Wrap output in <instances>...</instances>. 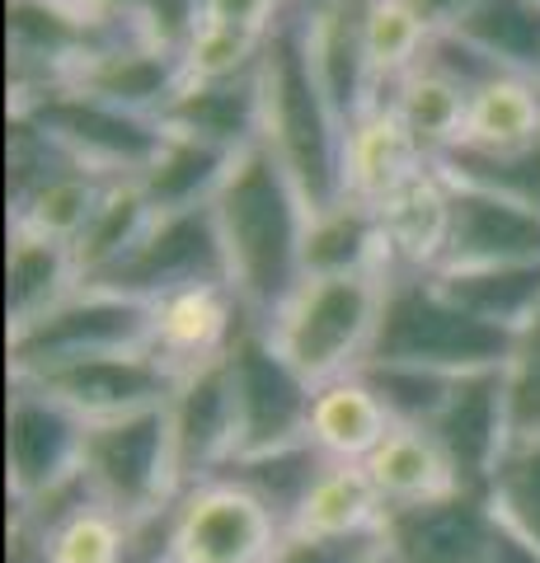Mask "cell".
I'll list each match as a JSON object with an SVG mask.
<instances>
[{"label": "cell", "mask_w": 540, "mask_h": 563, "mask_svg": "<svg viewBox=\"0 0 540 563\" xmlns=\"http://www.w3.org/2000/svg\"><path fill=\"white\" fill-rule=\"evenodd\" d=\"M14 113L38 122L62 151H71L85 169L103 174V179H136L165 141L161 118L128 113L118 103L71 90V85H43Z\"/></svg>", "instance_id": "cell-7"}, {"label": "cell", "mask_w": 540, "mask_h": 563, "mask_svg": "<svg viewBox=\"0 0 540 563\" xmlns=\"http://www.w3.org/2000/svg\"><path fill=\"white\" fill-rule=\"evenodd\" d=\"M136 347H151V306L103 287H80L33 324L10 329V376H43Z\"/></svg>", "instance_id": "cell-6"}, {"label": "cell", "mask_w": 540, "mask_h": 563, "mask_svg": "<svg viewBox=\"0 0 540 563\" xmlns=\"http://www.w3.org/2000/svg\"><path fill=\"white\" fill-rule=\"evenodd\" d=\"M245 324H250V314L225 282L184 287L174 296L151 301V352L165 366H174L179 376H188L198 366L225 357Z\"/></svg>", "instance_id": "cell-17"}, {"label": "cell", "mask_w": 540, "mask_h": 563, "mask_svg": "<svg viewBox=\"0 0 540 563\" xmlns=\"http://www.w3.org/2000/svg\"><path fill=\"white\" fill-rule=\"evenodd\" d=\"M57 85H71V90L103 99V103H118V109H128V113L161 118L165 103L179 95V85H184V57L146 43L142 33H128V38L90 52V57L66 70V80H57Z\"/></svg>", "instance_id": "cell-18"}, {"label": "cell", "mask_w": 540, "mask_h": 563, "mask_svg": "<svg viewBox=\"0 0 540 563\" xmlns=\"http://www.w3.org/2000/svg\"><path fill=\"white\" fill-rule=\"evenodd\" d=\"M386 268V231L381 211L362 198H343L324 211H310L306 225V277L381 273Z\"/></svg>", "instance_id": "cell-27"}, {"label": "cell", "mask_w": 540, "mask_h": 563, "mask_svg": "<svg viewBox=\"0 0 540 563\" xmlns=\"http://www.w3.org/2000/svg\"><path fill=\"white\" fill-rule=\"evenodd\" d=\"M80 268L71 244L10 231V254H5V320L10 329L33 324L52 306H62L71 291H80Z\"/></svg>", "instance_id": "cell-26"}, {"label": "cell", "mask_w": 540, "mask_h": 563, "mask_svg": "<svg viewBox=\"0 0 540 563\" xmlns=\"http://www.w3.org/2000/svg\"><path fill=\"white\" fill-rule=\"evenodd\" d=\"M207 20V0H136V29H142V38L165 47V52H179L188 38L202 29Z\"/></svg>", "instance_id": "cell-43"}, {"label": "cell", "mask_w": 540, "mask_h": 563, "mask_svg": "<svg viewBox=\"0 0 540 563\" xmlns=\"http://www.w3.org/2000/svg\"><path fill=\"white\" fill-rule=\"evenodd\" d=\"M264 43L268 33H250V29H231V24H207L188 38L184 47V80H235L250 76L264 62Z\"/></svg>", "instance_id": "cell-40"}, {"label": "cell", "mask_w": 540, "mask_h": 563, "mask_svg": "<svg viewBox=\"0 0 540 563\" xmlns=\"http://www.w3.org/2000/svg\"><path fill=\"white\" fill-rule=\"evenodd\" d=\"M484 563H540V550H536L531 540H521L517 531H508V526L498 521L494 544H489V554H484Z\"/></svg>", "instance_id": "cell-48"}, {"label": "cell", "mask_w": 540, "mask_h": 563, "mask_svg": "<svg viewBox=\"0 0 540 563\" xmlns=\"http://www.w3.org/2000/svg\"><path fill=\"white\" fill-rule=\"evenodd\" d=\"M423 66L428 70H438V76H447L456 90L465 95H480L484 85H494L503 76H513V70H503L489 52L475 47L470 38H461L456 29H442V33H432L428 38V52H423Z\"/></svg>", "instance_id": "cell-42"}, {"label": "cell", "mask_w": 540, "mask_h": 563, "mask_svg": "<svg viewBox=\"0 0 540 563\" xmlns=\"http://www.w3.org/2000/svg\"><path fill=\"white\" fill-rule=\"evenodd\" d=\"M540 132V80L527 76H503L494 85H484L480 95H470L465 109V132L456 146H521Z\"/></svg>", "instance_id": "cell-36"}, {"label": "cell", "mask_w": 540, "mask_h": 563, "mask_svg": "<svg viewBox=\"0 0 540 563\" xmlns=\"http://www.w3.org/2000/svg\"><path fill=\"white\" fill-rule=\"evenodd\" d=\"M381 521H386V503L372 488L367 470L348 461H324L316 484L306 488L301 507L291 512L287 531L316 540H357V536H381Z\"/></svg>", "instance_id": "cell-24"}, {"label": "cell", "mask_w": 540, "mask_h": 563, "mask_svg": "<svg viewBox=\"0 0 540 563\" xmlns=\"http://www.w3.org/2000/svg\"><path fill=\"white\" fill-rule=\"evenodd\" d=\"M225 362H231V390H235V455L306 442L316 385L277 352L268 329L250 320L235 333Z\"/></svg>", "instance_id": "cell-9"}, {"label": "cell", "mask_w": 540, "mask_h": 563, "mask_svg": "<svg viewBox=\"0 0 540 563\" xmlns=\"http://www.w3.org/2000/svg\"><path fill=\"white\" fill-rule=\"evenodd\" d=\"M109 184L113 179H103V174L85 169V165L52 174L43 188H33L29 198L14 207L10 231H29V235H43V240H57V244H76L80 231L90 225L99 198L109 192Z\"/></svg>", "instance_id": "cell-32"}, {"label": "cell", "mask_w": 540, "mask_h": 563, "mask_svg": "<svg viewBox=\"0 0 540 563\" xmlns=\"http://www.w3.org/2000/svg\"><path fill=\"white\" fill-rule=\"evenodd\" d=\"M357 376L372 385V395L381 399L395 428H432V418L442 413L451 385H456V376L405 362H362Z\"/></svg>", "instance_id": "cell-38"}, {"label": "cell", "mask_w": 540, "mask_h": 563, "mask_svg": "<svg viewBox=\"0 0 540 563\" xmlns=\"http://www.w3.org/2000/svg\"><path fill=\"white\" fill-rule=\"evenodd\" d=\"M376 109H390L399 122H405V132L423 146L432 161L456 146L461 132H465V109H470V95L456 90L447 76H438V70L428 66H414L405 80L395 85V90L376 103ZM372 113V109H367Z\"/></svg>", "instance_id": "cell-30"}, {"label": "cell", "mask_w": 540, "mask_h": 563, "mask_svg": "<svg viewBox=\"0 0 540 563\" xmlns=\"http://www.w3.org/2000/svg\"><path fill=\"white\" fill-rule=\"evenodd\" d=\"M161 128L198 136L207 146H221L231 155L258 146L264 141V85H258V70L235 80H184L179 95L165 103Z\"/></svg>", "instance_id": "cell-21"}, {"label": "cell", "mask_w": 540, "mask_h": 563, "mask_svg": "<svg viewBox=\"0 0 540 563\" xmlns=\"http://www.w3.org/2000/svg\"><path fill=\"white\" fill-rule=\"evenodd\" d=\"M357 563H399V559H395V554L386 550V544H381V540H376V544H372V550H367V554H362Z\"/></svg>", "instance_id": "cell-50"}, {"label": "cell", "mask_w": 540, "mask_h": 563, "mask_svg": "<svg viewBox=\"0 0 540 563\" xmlns=\"http://www.w3.org/2000/svg\"><path fill=\"white\" fill-rule=\"evenodd\" d=\"M503 395H508V432L513 442L540 437V314L517 329L513 357L503 366Z\"/></svg>", "instance_id": "cell-41"}, {"label": "cell", "mask_w": 540, "mask_h": 563, "mask_svg": "<svg viewBox=\"0 0 540 563\" xmlns=\"http://www.w3.org/2000/svg\"><path fill=\"white\" fill-rule=\"evenodd\" d=\"M14 517L38 531L47 563H123L128 554V517L103 507L85 474L52 488L38 503L14 507Z\"/></svg>", "instance_id": "cell-19"}, {"label": "cell", "mask_w": 540, "mask_h": 563, "mask_svg": "<svg viewBox=\"0 0 540 563\" xmlns=\"http://www.w3.org/2000/svg\"><path fill=\"white\" fill-rule=\"evenodd\" d=\"M225 282V250H221V231H217V211L207 207H188V211H165L151 217L142 240L113 263L109 273H99L85 287H103L118 296H136V301H161L184 287H212Z\"/></svg>", "instance_id": "cell-8"}, {"label": "cell", "mask_w": 540, "mask_h": 563, "mask_svg": "<svg viewBox=\"0 0 540 563\" xmlns=\"http://www.w3.org/2000/svg\"><path fill=\"white\" fill-rule=\"evenodd\" d=\"M231 165H235L231 151L207 146V141H198V136H184V132L165 128L161 151H155V161L142 174H136V184H142L155 217H165V211L207 207L217 198V188L225 184Z\"/></svg>", "instance_id": "cell-28"}, {"label": "cell", "mask_w": 540, "mask_h": 563, "mask_svg": "<svg viewBox=\"0 0 540 563\" xmlns=\"http://www.w3.org/2000/svg\"><path fill=\"white\" fill-rule=\"evenodd\" d=\"M264 146L287 165L310 211L343 202V118L334 113L310 62V10L291 5L277 14L264 43Z\"/></svg>", "instance_id": "cell-2"}, {"label": "cell", "mask_w": 540, "mask_h": 563, "mask_svg": "<svg viewBox=\"0 0 540 563\" xmlns=\"http://www.w3.org/2000/svg\"><path fill=\"white\" fill-rule=\"evenodd\" d=\"M376 314H381V273L306 277L268 324V339L310 385H320L357 372L367 362Z\"/></svg>", "instance_id": "cell-4"}, {"label": "cell", "mask_w": 540, "mask_h": 563, "mask_svg": "<svg viewBox=\"0 0 540 563\" xmlns=\"http://www.w3.org/2000/svg\"><path fill=\"white\" fill-rule=\"evenodd\" d=\"M14 380H33L38 390L62 399L66 409L80 413L85 422H103V418H123V413H142V409H165L184 376L174 372V366H165L151 347H136V352L85 357L71 366H57V372L14 376Z\"/></svg>", "instance_id": "cell-12"}, {"label": "cell", "mask_w": 540, "mask_h": 563, "mask_svg": "<svg viewBox=\"0 0 540 563\" xmlns=\"http://www.w3.org/2000/svg\"><path fill=\"white\" fill-rule=\"evenodd\" d=\"M85 422L62 399H52L33 380L10 376V409H5V474L10 503L29 507L47 498L52 488L71 484L85 455Z\"/></svg>", "instance_id": "cell-10"}, {"label": "cell", "mask_w": 540, "mask_h": 563, "mask_svg": "<svg viewBox=\"0 0 540 563\" xmlns=\"http://www.w3.org/2000/svg\"><path fill=\"white\" fill-rule=\"evenodd\" d=\"M540 258V211L447 179V240L432 273Z\"/></svg>", "instance_id": "cell-15"}, {"label": "cell", "mask_w": 540, "mask_h": 563, "mask_svg": "<svg viewBox=\"0 0 540 563\" xmlns=\"http://www.w3.org/2000/svg\"><path fill=\"white\" fill-rule=\"evenodd\" d=\"M291 0H207V24H231L250 33H268Z\"/></svg>", "instance_id": "cell-45"}, {"label": "cell", "mask_w": 540, "mask_h": 563, "mask_svg": "<svg viewBox=\"0 0 540 563\" xmlns=\"http://www.w3.org/2000/svg\"><path fill=\"white\" fill-rule=\"evenodd\" d=\"M296 5H306V10H316V5H324V0H296Z\"/></svg>", "instance_id": "cell-51"}, {"label": "cell", "mask_w": 540, "mask_h": 563, "mask_svg": "<svg viewBox=\"0 0 540 563\" xmlns=\"http://www.w3.org/2000/svg\"><path fill=\"white\" fill-rule=\"evenodd\" d=\"M169 413V442H174V470L179 484L194 488L202 479L231 465L235 455V390H231V362L217 357L188 372L179 390L165 404Z\"/></svg>", "instance_id": "cell-14"}, {"label": "cell", "mask_w": 540, "mask_h": 563, "mask_svg": "<svg viewBox=\"0 0 540 563\" xmlns=\"http://www.w3.org/2000/svg\"><path fill=\"white\" fill-rule=\"evenodd\" d=\"M277 540L283 521L231 479H202L174 503V563H264Z\"/></svg>", "instance_id": "cell-11"}, {"label": "cell", "mask_w": 540, "mask_h": 563, "mask_svg": "<svg viewBox=\"0 0 540 563\" xmlns=\"http://www.w3.org/2000/svg\"><path fill=\"white\" fill-rule=\"evenodd\" d=\"M456 33L489 52L503 70L540 80V0H480Z\"/></svg>", "instance_id": "cell-35"}, {"label": "cell", "mask_w": 540, "mask_h": 563, "mask_svg": "<svg viewBox=\"0 0 540 563\" xmlns=\"http://www.w3.org/2000/svg\"><path fill=\"white\" fill-rule=\"evenodd\" d=\"M320 470H324V455L316 446H310V442H291V446H277V451L235 455V461L225 465L217 479H231L240 488H250L254 498L264 503L277 521H283V531H287L291 512L301 507L306 488L316 484Z\"/></svg>", "instance_id": "cell-34"}, {"label": "cell", "mask_w": 540, "mask_h": 563, "mask_svg": "<svg viewBox=\"0 0 540 563\" xmlns=\"http://www.w3.org/2000/svg\"><path fill=\"white\" fill-rule=\"evenodd\" d=\"M151 202L136 179H113L109 192L99 198L90 225L80 231V240L71 244L76 254V268H80V282H95L99 273H109L118 258H123L136 240H142V231L151 225Z\"/></svg>", "instance_id": "cell-33"}, {"label": "cell", "mask_w": 540, "mask_h": 563, "mask_svg": "<svg viewBox=\"0 0 540 563\" xmlns=\"http://www.w3.org/2000/svg\"><path fill=\"white\" fill-rule=\"evenodd\" d=\"M432 29L418 20L409 0H372L367 10V62H372V80H376V99H386L414 66H423Z\"/></svg>", "instance_id": "cell-37"}, {"label": "cell", "mask_w": 540, "mask_h": 563, "mask_svg": "<svg viewBox=\"0 0 540 563\" xmlns=\"http://www.w3.org/2000/svg\"><path fill=\"white\" fill-rule=\"evenodd\" d=\"M498 531L489 493L451 488L442 498L390 507L381 521V544L399 563H484Z\"/></svg>", "instance_id": "cell-13"}, {"label": "cell", "mask_w": 540, "mask_h": 563, "mask_svg": "<svg viewBox=\"0 0 540 563\" xmlns=\"http://www.w3.org/2000/svg\"><path fill=\"white\" fill-rule=\"evenodd\" d=\"M225 250V277L254 324H273L306 282V225L310 202L287 165L258 141L240 151L212 198Z\"/></svg>", "instance_id": "cell-1"}, {"label": "cell", "mask_w": 540, "mask_h": 563, "mask_svg": "<svg viewBox=\"0 0 540 563\" xmlns=\"http://www.w3.org/2000/svg\"><path fill=\"white\" fill-rule=\"evenodd\" d=\"M409 5H414V14H418V20H423L432 33H442V29H456L465 14L480 5V0H409Z\"/></svg>", "instance_id": "cell-46"}, {"label": "cell", "mask_w": 540, "mask_h": 563, "mask_svg": "<svg viewBox=\"0 0 540 563\" xmlns=\"http://www.w3.org/2000/svg\"><path fill=\"white\" fill-rule=\"evenodd\" d=\"M66 5L90 24H136V0H66Z\"/></svg>", "instance_id": "cell-47"}, {"label": "cell", "mask_w": 540, "mask_h": 563, "mask_svg": "<svg viewBox=\"0 0 540 563\" xmlns=\"http://www.w3.org/2000/svg\"><path fill=\"white\" fill-rule=\"evenodd\" d=\"M489 507L508 531H517L540 550V437L508 442L489 479Z\"/></svg>", "instance_id": "cell-39"}, {"label": "cell", "mask_w": 540, "mask_h": 563, "mask_svg": "<svg viewBox=\"0 0 540 563\" xmlns=\"http://www.w3.org/2000/svg\"><path fill=\"white\" fill-rule=\"evenodd\" d=\"M376 540H381V536L316 540V536H291V531H283V540L273 544V554H268L264 563H357Z\"/></svg>", "instance_id": "cell-44"}, {"label": "cell", "mask_w": 540, "mask_h": 563, "mask_svg": "<svg viewBox=\"0 0 540 563\" xmlns=\"http://www.w3.org/2000/svg\"><path fill=\"white\" fill-rule=\"evenodd\" d=\"M10 563H47L38 531H33L29 521H20V517L10 521Z\"/></svg>", "instance_id": "cell-49"}, {"label": "cell", "mask_w": 540, "mask_h": 563, "mask_svg": "<svg viewBox=\"0 0 540 563\" xmlns=\"http://www.w3.org/2000/svg\"><path fill=\"white\" fill-rule=\"evenodd\" d=\"M432 437L447 451L461 488L489 493V479L508 451V395H503V366L498 372H470L456 376L442 413L432 418Z\"/></svg>", "instance_id": "cell-16"}, {"label": "cell", "mask_w": 540, "mask_h": 563, "mask_svg": "<svg viewBox=\"0 0 540 563\" xmlns=\"http://www.w3.org/2000/svg\"><path fill=\"white\" fill-rule=\"evenodd\" d=\"M390 428H395L390 413L381 409V399L372 395V385L362 380L357 372L320 380L316 395H310L306 442L316 446L324 461L362 465L381 442H386Z\"/></svg>", "instance_id": "cell-23"}, {"label": "cell", "mask_w": 540, "mask_h": 563, "mask_svg": "<svg viewBox=\"0 0 540 563\" xmlns=\"http://www.w3.org/2000/svg\"><path fill=\"white\" fill-rule=\"evenodd\" d=\"M362 470H367L372 488L381 493L386 512L390 507H414V503H428V498H442V493L461 488L447 451L438 446V437L428 428H390L386 442L362 461Z\"/></svg>", "instance_id": "cell-25"}, {"label": "cell", "mask_w": 540, "mask_h": 563, "mask_svg": "<svg viewBox=\"0 0 540 563\" xmlns=\"http://www.w3.org/2000/svg\"><path fill=\"white\" fill-rule=\"evenodd\" d=\"M367 10L372 0H324L310 10V62L343 128H353L376 99L367 62Z\"/></svg>", "instance_id": "cell-20"}, {"label": "cell", "mask_w": 540, "mask_h": 563, "mask_svg": "<svg viewBox=\"0 0 540 563\" xmlns=\"http://www.w3.org/2000/svg\"><path fill=\"white\" fill-rule=\"evenodd\" d=\"M442 291L494 329H527L540 314V258L536 263H489V268L438 273Z\"/></svg>", "instance_id": "cell-29"}, {"label": "cell", "mask_w": 540, "mask_h": 563, "mask_svg": "<svg viewBox=\"0 0 540 563\" xmlns=\"http://www.w3.org/2000/svg\"><path fill=\"white\" fill-rule=\"evenodd\" d=\"M438 174L451 184L484 188L494 198H508L527 211H540V132L521 146L484 151V146H447L438 161Z\"/></svg>", "instance_id": "cell-31"}, {"label": "cell", "mask_w": 540, "mask_h": 563, "mask_svg": "<svg viewBox=\"0 0 540 563\" xmlns=\"http://www.w3.org/2000/svg\"><path fill=\"white\" fill-rule=\"evenodd\" d=\"M80 474L95 498L128 521L169 507L184 493L179 470H174L169 413L142 409V413L90 422L85 428Z\"/></svg>", "instance_id": "cell-5"}, {"label": "cell", "mask_w": 540, "mask_h": 563, "mask_svg": "<svg viewBox=\"0 0 540 563\" xmlns=\"http://www.w3.org/2000/svg\"><path fill=\"white\" fill-rule=\"evenodd\" d=\"M513 343L517 333L484 324L451 301L438 273L405 268V263L381 268V314L367 362H405L447 376H470L508 366Z\"/></svg>", "instance_id": "cell-3"}, {"label": "cell", "mask_w": 540, "mask_h": 563, "mask_svg": "<svg viewBox=\"0 0 540 563\" xmlns=\"http://www.w3.org/2000/svg\"><path fill=\"white\" fill-rule=\"evenodd\" d=\"M423 169H432V155L405 132L390 109L362 113L343 132V192L381 207L405 184H414Z\"/></svg>", "instance_id": "cell-22"}]
</instances>
